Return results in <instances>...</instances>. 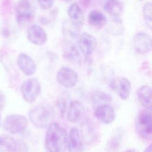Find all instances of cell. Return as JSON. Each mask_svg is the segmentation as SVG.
<instances>
[{"instance_id": "obj_1", "label": "cell", "mask_w": 152, "mask_h": 152, "mask_svg": "<svg viewBox=\"0 0 152 152\" xmlns=\"http://www.w3.org/2000/svg\"><path fill=\"white\" fill-rule=\"evenodd\" d=\"M68 135L58 123L52 122L48 127L45 138L47 152H66Z\"/></svg>"}, {"instance_id": "obj_2", "label": "cell", "mask_w": 152, "mask_h": 152, "mask_svg": "<svg viewBox=\"0 0 152 152\" xmlns=\"http://www.w3.org/2000/svg\"><path fill=\"white\" fill-rule=\"evenodd\" d=\"M53 108L48 104H41L33 107L29 112L28 118L31 122L37 128H48L55 119Z\"/></svg>"}, {"instance_id": "obj_3", "label": "cell", "mask_w": 152, "mask_h": 152, "mask_svg": "<svg viewBox=\"0 0 152 152\" xmlns=\"http://www.w3.org/2000/svg\"><path fill=\"white\" fill-rule=\"evenodd\" d=\"M15 18L20 27L30 26L34 18V11L29 0H19L15 8Z\"/></svg>"}, {"instance_id": "obj_4", "label": "cell", "mask_w": 152, "mask_h": 152, "mask_svg": "<svg viewBox=\"0 0 152 152\" xmlns=\"http://www.w3.org/2000/svg\"><path fill=\"white\" fill-rule=\"evenodd\" d=\"M151 110L140 111L135 120V129L137 134L142 140L149 141L151 138L152 124Z\"/></svg>"}, {"instance_id": "obj_5", "label": "cell", "mask_w": 152, "mask_h": 152, "mask_svg": "<svg viewBox=\"0 0 152 152\" xmlns=\"http://www.w3.org/2000/svg\"><path fill=\"white\" fill-rule=\"evenodd\" d=\"M28 124V120L24 115L12 114L4 118L2 122V127L10 134H16L24 132L27 128Z\"/></svg>"}, {"instance_id": "obj_6", "label": "cell", "mask_w": 152, "mask_h": 152, "mask_svg": "<svg viewBox=\"0 0 152 152\" xmlns=\"http://www.w3.org/2000/svg\"><path fill=\"white\" fill-rule=\"evenodd\" d=\"M20 91L24 100L28 103H32L41 93L40 83L36 78L27 79L22 83Z\"/></svg>"}, {"instance_id": "obj_7", "label": "cell", "mask_w": 152, "mask_h": 152, "mask_svg": "<svg viewBox=\"0 0 152 152\" xmlns=\"http://www.w3.org/2000/svg\"><path fill=\"white\" fill-rule=\"evenodd\" d=\"M56 80L58 83L65 88H72L74 87L78 80L77 72L68 66H62L58 71Z\"/></svg>"}, {"instance_id": "obj_8", "label": "cell", "mask_w": 152, "mask_h": 152, "mask_svg": "<svg viewBox=\"0 0 152 152\" xmlns=\"http://www.w3.org/2000/svg\"><path fill=\"white\" fill-rule=\"evenodd\" d=\"M151 37L143 31L137 33L133 37L132 46L135 51L140 54H145L151 49Z\"/></svg>"}, {"instance_id": "obj_9", "label": "cell", "mask_w": 152, "mask_h": 152, "mask_svg": "<svg viewBox=\"0 0 152 152\" xmlns=\"http://www.w3.org/2000/svg\"><path fill=\"white\" fill-rule=\"evenodd\" d=\"M27 38L31 43L41 46L46 42L48 36L45 30L40 26L34 24L28 27Z\"/></svg>"}, {"instance_id": "obj_10", "label": "cell", "mask_w": 152, "mask_h": 152, "mask_svg": "<svg viewBox=\"0 0 152 152\" xmlns=\"http://www.w3.org/2000/svg\"><path fill=\"white\" fill-rule=\"evenodd\" d=\"M67 148L68 152H83L84 142L81 131L76 127L71 128L68 135Z\"/></svg>"}, {"instance_id": "obj_11", "label": "cell", "mask_w": 152, "mask_h": 152, "mask_svg": "<svg viewBox=\"0 0 152 152\" xmlns=\"http://www.w3.org/2000/svg\"><path fill=\"white\" fill-rule=\"evenodd\" d=\"M97 44L96 37L88 33H82L78 38L79 49L86 57H88L94 52Z\"/></svg>"}, {"instance_id": "obj_12", "label": "cell", "mask_w": 152, "mask_h": 152, "mask_svg": "<svg viewBox=\"0 0 152 152\" xmlns=\"http://www.w3.org/2000/svg\"><path fill=\"white\" fill-rule=\"evenodd\" d=\"M110 86L121 99L126 100L128 99L131 92V84L127 78H116L110 82Z\"/></svg>"}, {"instance_id": "obj_13", "label": "cell", "mask_w": 152, "mask_h": 152, "mask_svg": "<svg viewBox=\"0 0 152 152\" xmlns=\"http://www.w3.org/2000/svg\"><path fill=\"white\" fill-rule=\"evenodd\" d=\"M96 118L104 124H110L115 119L114 109L108 104L100 105L96 107L94 111Z\"/></svg>"}, {"instance_id": "obj_14", "label": "cell", "mask_w": 152, "mask_h": 152, "mask_svg": "<svg viewBox=\"0 0 152 152\" xmlns=\"http://www.w3.org/2000/svg\"><path fill=\"white\" fill-rule=\"evenodd\" d=\"M68 15L69 21L75 27L80 29L84 24V12L77 2L72 3L68 9Z\"/></svg>"}, {"instance_id": "obj_15", "label": "cell", "mask_w": 152, "mask_h": 152, "mask_svg": "<svg viewBox=\"0 0 152 152\" xmlns=\"http://www.w3.org/2000/svg\"><path fill=\"white\" fill-rule=\"evenodd\" d=\"M17 62L19 68L26 75H31L36 72V65L33 59L28 55L24 53H20Z\"/></svg>"}, {"instance_id": "obj_16", "label": "cell", "mask_w": 152, "mask_h": 152, "mask_svg": "<svg viewBox=\"0 0 152 152\" xmlns=\"http://www.w3.org/2000/svg\"><path fill=\"white\" fill-rule=\"evenodd\" d=\"M84 112V106L80 101H72L68 107L66 118L68 121L71 122H76L83 116Z\"/></svg>"}, {"instance_id": "obj_17", "label": "cell", "mask_w": 152, "mask_h": 152, "mask_svg": "<svg viewBox=\"0 0 152 152\" xmlns=\"http://www.w3.org/2000/svg\"><path fill=\"white\" fill-rule=\"evenodd\" d=\"M103 10L114 19H120L123 5L120 0H104Z\"/></svg>"}, {"instance_id": "obj_18", "label": "cell", "mask_w": 152, "mask_h": 152, "mask_svg": "<svg viewBox=\"0 0 152 152\" xmlns=\"http://www.w3.org/2000/svg\"><path fill=\"white\" fill-rule=\"evenodd\" d=\"M138 100L142 106L146 109H151V89L148 86H142L137 91Z\"/></svg>"}, {"instance_id": "obj_19", "label": "cell", "mask_w": 152, "mask_h": 152, "mask_svg": "<svg viewBox=\"0 0 152 152\" xmlns=\"http://www.w3.org/2000/svg\"><path fill=\"white\" fill-rule=\"evenodd\" d=\"M88 22L90 26L97 28H101L106 25L107 19L100 11L92 10L88 14Z\"/></svg>"}, {"instance_id": "obj_20", "label": "cell", "mask_w": 152, "mask_h": 152, "mask_svg": "<svg viewBox=\"0 0 152 152\" xmlns=\"http://www.w3.org/2000/svg\"><path fill=\"white\" fill-rule=\"evenodd\" d=\"M17 141L8 135L0 136V152H15Z\"/></svg>"}, {"instance_id": "obj_21", "label": "cell", "mask_w": 152, "mask_h": 152, "mask_svg": "<svg viewBox=\"0 0 152 152\" xmlns=\"http://www.w3.org/2000/svg\"><path fill=\"white\" fill-rule=\"evenodd\" d=\"M64 56L66 59L72 62L78 64L80 62L79 50L77 47L72 43L66 45L64 50Z\"/></svg>"}, {"instance_id": "obj_22", "label": "cell", "mask_w": 152, "mask_h": 152, "mask_svg": "<svg viewBox=\"0 0 152 152\" xmlns=\"http://www.w3.org/2000/svg\"><path fill=\"white\" fill-rule=\"evenodd\" d=\"M124 137V131L121 128H118L114 132L107 146L109 150H115L120 146Z\"/></svg>"}, {"instance_id": "obj_23", "label": "cell", "mask_w": 152, "mask_h": 152, "mask_svg": "<svg viewBox=\"0 0 152 152\" xmlns=\"http://www.w3.org/2000/svg\"><path fill=\"white\" fill-rule=\"evenodd\" d=\"M91 100L93 104L97 107L100 105L107 104L110 102L112 100V97L105 92L96 91L92 94L91 96Z\"/></svg>"}, {"instance_id": "obj_24", "label": "cell", "mask_w": 152, "mask_h": 152, "mask_svg": "<svg viewBox=\"0 0 152 152\" xmlns=\"http://www.w3.org/2000/svg\"><path fill=\"white\" fill-rule=\"evenodd\" d=\"M142 17L144 18V21L146 24V26L150 28L151 29L152 27V7L151 3L150 2H146L144 4L142 10Z\"/></svg>"}, {"instance_id": "obj_25", "label": "cell", "mask_w": 152, "mask_h": 152, "mask_svg": "<svg viewBox=\"0 0 152 152\" xmlns=\"http://www.w3.org/2000/svg\"><path fill=\"white\" fill-rule=\"evenodd\" d=\"M79 30L78 28L75 27L69 21H66L65 23H64L62 26V31L64 35H66V37L70 38L75 39L78 36Z\"/></svg>"}, {"instance_id": "obj_26", "label": "cell", "mask_w": 152, "mask_h": 152, "mask_svg": "<svg viewBox=\"0 0 152 152\" xmlns=\"http://www.w3.org/2000/svg\"><path fill=\"white\" fill-rule=\"evenodd\" d=\"M40 8L42 10H47L50 9L53 5L55 0H37Z\"/></svg>"}, {"instance_id": "obj_27", "label": "cell", "mask_w": 152, "mask_h": 152, "mask_svg": "<svg viewBox=\"0 0 152 152\" xmlns=\"http://www.w3.org/2000/svg\"><path fill=\"white\" fill-rule=\"evenodd\" d=\"M28 148L27 145L23 141H17V147L15 152H28Z\"/></svg>"}, {"instance_id": "obj_28", "label": "cell", "mask_w": 152, "mask_h": 152, "mask_svg": "<svg viewBox=\"0 0 152 152\" xmlns=\"http://www.w3.org/2000/svg\"><path fill=\"white\" fill-rule=\"evenodd\" d=\"M58 108L59 109V112L61 114L62 116L64 115L65 111V109H66V102L65 100L64 99H60L58 100Z\"/></svg>"}, {"instance_id": "obj_29", "label": "cell", "mask_w": 152, "mask_h": 152, "mask_svg": "<svg viewBox=\"0 0 152 152\" xmlns=\"http://www.w3.org/2000/svg\"><path fill=\"white\" fill-rule=\"evenodd\" d=\"M5 103V98L2 94L0 93V107L4 106V104Z\"/></svg>"}, {"instance_id": "obj_30", "label": "cell", "mask_w": 152, "mask_h": 152, "mask_svg": "<svg viewBox=\"0 0 152 152\" xmlns=\"http://www.w3.org/2000/svg\"><path fill=\"white\" fill-rule=\"evenodd\" d=\"M143 152H151V145H150L143 151Z\"/></svg>"}, {"instance_id": "obj_31", "label": "cell", "mask_w": 152, "mask_h": 152, "mask_svg": "<svg viewBox=\"0 0 152 152\" xmlns=\"http://www.w3.org/2000/svg\"><path fill=\"white\" fill-rule=\"evenodd\" d=\"M125 152H135V151L134 150L129 149V150H126V151H125Z\"/></svg>"}, {"instance_id": "obj_32", "label": "cell", "mask_w": 152, "mask_h": 152, "mask_svg": "<svg viewBox=\"0 0 152 152\" xmlns=\"http://www.w3.org/2000/svg\"><path fill=\"white\" fill-rule=\"evenodd\" d=\"M61 1H64V2H71V1H73V0H61Z\"/></svg>"}, {"instance_id": "obj_33", "label": "cell", "mask_w": 152, "mask_h": 152, "mask_svg": "<svg viewBox=\"0 0 152 152\" xmlns=\"http://www.w3.org/2000/svg\"><path fill=\"white\" fill-rule=\"evenodd\" d=\"M0 125H1V115H0Z\"/></svg>"}]
</instances>
